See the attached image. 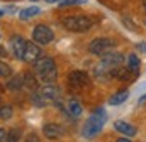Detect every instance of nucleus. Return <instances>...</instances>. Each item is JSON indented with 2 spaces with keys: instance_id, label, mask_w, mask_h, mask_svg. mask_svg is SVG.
<instances>
[{
  "instance_id": "f257e3e1",
  "label": "nucleus",
  "mask_w": 146,
  "mask_h": 142,
  "mask_svg": "<svg viewBox=\"0 0 146 142\" xmlns=\"http://www.w3.org/2000/svg\"><path fill=\"white\" fill-rule=\"evenodd\" d=\"M34 68H36V74L37 80L42 81V83H54L56 78H58V70H56V64L54 61L49 58V56H41L34 63Z\"/></svg>"
},
{
  "instance_id": "f03ea898",
  "label": "nucleus",
  "mask_w": 146,
  "mask_h": 142,
  "mask_svg": "<svg viewBox=\"0 0 146 142\" xmlns=\"http://www.w3.org/2000/svg\"><path fill=\"white\" fill-rule=\"evenodd\" d=\"M104 124H106V113H104V110H102V108H99V110H95V112H94V115H92L85 124H83V130H82L83 137H87V139L95 137V135L102 130Z\"/></svg>"
},
{
  "instance_id": "7ed1b4c3",
  "label": "nucleus",
  "mask_w": 146,
  "mask_h": 142,
  "mask_svg": "<svg viewBox=\"0 0 146 142\" xmlns=\"http://www.w3.org/2000/svg\"><path fill=\"white\" fill-rule=\"evenodd\" d=\"M63 26L65 29L72 31V32H85L92 27V20L85 15H70V17H63Z\"/></svg>"
},
{
  "instance_id": "20e7f679",
  "label": "nucleus",
  "mask_w": 146,
  "mask_h": 142,
  "mask_svg": "<svg viewBox=\"0 0 146 142\" xmlns=\"http://www.w3.org/2000/svg\"><path fill=\"white\" fill-rule=\"evenodd\" d=\"M112 47H114V41L109 37H97L88 44V51L97 56H102V54L112 51Z\"/></svg>"
},
{
  "instance_id": "39448f33",
  "label": "nucleus",
  "mask_w": 146,
  "mask_h": 142,
  "mask_svg": "<svg viewBox=\"0 0 146 142\" xmlns=\"http://www.w3.org/2000/svg\"><path fill=\"white\" fill-rule=\"evenodd\" d=\"M53 31L48 27V26H44V24H39L34 27V31H33V39H34V42L39 44V46H46V44H49L51 41H53Z\"/></svg>"
},
{
  "instance_id": "423d86ee",
  "label": "nucleus",
  "mask_w": 146,
  "mask_h": 142,
  "mask_svg": "<svg viewBox=\"0 0 146 142\" xmlns=\"http://www.w3.org/2000/svg\"><path fill=\"white\" fill-rule=\"evenodd\" d=\"M68 83H70V86L73 88H83V86H88L90 85V78H88V74L85 73V71H72L70 74H68Z\"/></svg>"
},
{
  "instance_id": "0eeeda50",
  "label": "nucleus",
  "mask_w": 146,
  "mask_h": 142,
  "mask_svg": "<svg viewBox=\"0 0 146 142\" xmlns=\"http://www.w3.org/2000/svg\"><path fill=\"white\" fill-rule=\"evenodd\" d=\"M26 44H27V41H26L24 37H21V36H12V37H10L9 46H10L12 54H14L17 59H22L24 51H26Z\"/></svg>"
},
{
  "instance_id": "6e6552de",
  "label": "nucleus",
  "mask_w": 146,
  "mask_h": 142,
  "mask_svg": "<svg viewBox=\"0 0 146 142\" xmlns=\"http://www.w3.org/2000/svg\"><path fill=\"white\" fill-rule=\"evenodd\" d=\"M41 56H42V54H41L39 46H36L34 42H27V44H26V51H24L22 61H26V63H36Z\"/></svg>"
},
{
  "instance_id": "1a4fd4ad",
  "label": "nucleus",
  "mask_w": 146,
  "mask_h": 142,
  "mask_svg": "<svg viewBox=\"0 0 146 142\" xmlns=\"http://www.w3.org/2000/svg\"><path fill=\"white\" fill-rule=\"evenodd\" d=\"M42 134H44L46 139H51V141L53 139H60L63 135V127L60 124H46L42 127Z\"/></svg>"
},
{
  "instance_id": "9d476101",
  "label": "nucleus",
  "mask_w": 146,
  "mask_h": 142,
  "mask_svg": "<svg viewBox=\"0 0 146 142\" xmlns=\"http://www.w3.org/2000/svg\"><path fill=\"white\" fill-rule=\"evenodd\" d=\"M37 93L42 95V97H46V98H49V100H58V97H60V88H58L54 83H46L44 86H41V88L37 90Z\"/></svg>"
},
{
  "instance_id": "9b49d317",
  "label": "nucleus",
  "mask_w": 146,
  "mask_h": 142,
  "mask_svg": "<svg viewBox=\"0 0 146 142\" xmlns=\"http://www.w3.org/2000/svg\"><path fill=\"white\" fill-rule=\"evenodd\" d=\"M114 129H115L117 132H121L122 135H126V137L136 135V127L131 125L129 122H124V120H115V122H114Z\"/></svg>"
},
{
  "instance_id": "f8f14e48",
  "label": "nucleus",
  "mask_w": 146,
  "mask_h": 142,
  "mask_svg": "<svg viewBox=\"0 0 146 142\" xmlns=\"http://www.w3.org/2000/svg\"><path fill=\"white\" fill-rule=\"evenodd\" d=\"M21 88H24V76H22V74L12 76V78L7 81V90H10V91H19Z\"/></svg>"
},
{
  "instance_id": "ddd939ff",
  "label": "nucleus",
  "mask_w": 146,
  "mask_h": 142,
  "mask_svg": "<svg viewBox=\"0 0 146 142\" xmlns=\"http://www.w3.org/2000/svg\"><path fill=\"white\" fill-rule=\"evenodd\" d=\"M22 76H24V86H26V88H29V90H37V86H39V83H37V74L27 71V73H24Z\"/></svg>"
},
{
  "instance_id": "4468645a",
  "label": "nucleus",
  "mask_w": 146,
  "mask_h": 142,
  "mask_svg": "<svg viewBox=\"0 0 146 142\" xmlns=\"http://www.w3.org/2000/svg\"><path fill=\"white\" fill-rule=\"evenodd\" d=\"M127 97H129V91L127 90H122V91H117L115 95H112L109 98V103L110 105H121V103H124L126 100H127Z\"/></svg>"
},
{
  "instance_id": "2eb2a0df",
  "label": "nucleus",
  "mask_w": 146,
  "mask_h": 142,
  "mask_svg": "<svg viewBox=\"0 0 146 142\" xmlns=\"http://www.w3.org/2000/svg\"><path fill=\"white\" fill-rule=\"evenodd\" d=\"M139 66H141V61H139V58H138L136 54H129V56H127V68L133 71L134 74H138Z\"/></svg>"
},
{
  "instance_id": "dca6fc26",
  "label": "nucleus",
  "mask_w": 146,
  "mask_h": 142,
  "mask_svg": "<svg viewBox=\"0 0 146 142\" xmlns=\"http://www.w3.org/2000/svg\"><path fill=\"white\" fill-rule=\"evenodd\" d=\"M39 12H41V10H39L37 7H27V9H24V10L21 12V19H22V20H27V19L37 15Z\"/></svg>"
},
{
  "instance_id": "f3484780",
  "label": "nucleus",
  "mask_w": 146,
  "mask_h": 142,
  "mask_svg": "<svg viewBox=\"0 0 146 142\" xmlns=\"http://www.w3.org/2000/svg\"><path fill=\"white\" fill-rule=\"evenodd\" d=\"M68 112L72 113L73 117H80L83 113V108H82V105L78 102H70L68 103Z\"/></svg>"
},
{
  "instance_id": "a211bd4d",
  "label": "nucleus",
  "mask_w": 146,
  "mask_h": 142,
  "mask_svg": "<svg viewBox=\"0 0 146 142\" xmlns=\"http://www.w3.org/2000/svg\"><path fill=\"white\" fill-rule=\"evenodd\" d=\"M12 113H14V108H12L10 105L0 106V118H2V120H9V118H12Z\"/></svg>"
},
{
  "instance_id": "6ab92c4d",
  "label": "nucleus",
  "mask_w": 146,
  "mask_h": 142,
  "mask_svg": "<svg viewBox=\"0 0 146 142\" xmlns=\"http://www.w3.org/2000/svg\"><path fill=\"white\" fill-rule=\"evenodd\" d=\"M33 100H34V105L37 106H46L51 103V100L49 98H46V97H42V95H39V93H34V97H33Z\"/></svg>"
},
{
  "instance_id": "aec40b11",
  "label": "nucleus",
  "mask_w": 146,
  "mask_h": 142,
  "mask_svg": "<svg viewBox=\"0 0 146 142\" xmlns=\"http://www.w3.org/2000/svg\"><path fill=\"white\" fill-rule=\"evenodd\" d=\"M19 141H21V130H19V129H12V130H9L5 142H19Z\"/></svg>"
},
{
  "instance_id": "412c9836",
  "label": "nucleus",
  "mask_w": 146,
  "mask_h": 142,
  "mask_svg": "<svg viewBox=\"0 0 146 142\" xmlns=\"http://www.w3.org/2000/svg\"><path fill=\"white\" fill-rule=\"evenodd\" d=\"M10 74H12V68L7 63L0 61V78H9Z\"/></svg>"
},
{
  "instance_id": "4be33fe9",
  "label": "nucleus",
  "mask_w": 146,
  "mask_h": 142,
  "mask_svg": "<svg viewBox=\"0 0 146 142\" xmlns=\"http://www.w3.org/2000/svg\"><path fill=\"white\" fill-rule=\"evenodd\" d=\"M87 0H61L60 7H70V5H76V3H83Z\"/></svg>"
},
{
  "instance_id": "5701e85b",
  "label": "nucleus",
  "mask_w": 146,
  "mask_h": 142,
  "mask_svg": "<svg viewBox=\"0 0 146 142\" xmlns=\"http://www.w3.org/2000/svg\"><path fill=\"white\" fill-rule=\"evenodd\" d=\"M26 142H39V141H37V135H36V134H31V135H27Z\"/></svg>"
},
{
  "instance_id": "b1692460",
  "label": "nucleus",
  "mask_w": 146,
  "mask_h": 142,
  "mask_svg": "<svg viewBox=\"0 0 146 142\" xmlns=\"http://www.w3.org/2000/svg\"><path fill=\"white\" fill-rule=\"evenodd\" d=\"M5 139H7V132L0 127V142H5Z\"/></svg>"
},
{
  "instance_id": "393cba45",
  "label": "nucleus",
  "mask_w": 146,
  "mask_h": 142,
  "mask_svg": "<svg viewBox=\"0 0 146 142\" xmlns=\"http://www.w3.org/2000/svg\"><path fill=\"white\" fill-rule=\"evenodd\" d=\"M117 142H131V141H129V139H127V137L124 135V137H121V139H117Z\"/></svg>"
},
{
  "instance_id": "a878e982",
  "label": "nucleus",
  "mask_w": 146,
  "mask_h": 142,
  "mask_svg": "<svg viewBox=\"0 0 146 142\" xmlns=\"http://www.w3.org/2000/svg\"><path fill=\"white\" fill-rule=\"evenodd\" d=\"M139 49H141V51H145V53H146V42H143V44H139Z\"/></svg>"
},
{
  "instance_id": "bb28decb",
  "label": "nucleus",
  "mask_w": 146,
  "mask_h": 142,
  "mask_svg": "<svg viewBox=\"0 0 146 142\" xmlns=\"http://www.w3.org/2000/svg\"><path fill=\"white\" fill-rule=\"evenodd\" d=\"M46 2H49V3H56V2H61V0H46Z\"/></svg>"
},
{
  "instance_id": "cd10ccee",
  "label": "nucleus",
  "mask_w": 146,
  "mask_h": 142,
  "mask_svg": "<svg viewBox=\"0 0 146 142\" xmlns=\"http://www.w3.org/2000/svg\"><path fill=\"white\" fill-rule=\"evenodd\" d=\"M145 100H146V95H145V97H143V98H141V102H145Z\"/></svg>"
},
{
  "instance_id": "c85d7f7f",
  "label": "nucleus",
  "mask_w": 146,
  "mask_h": 142,
  "mask_svg": "<svg viewBox=\"0 0 146 142\" xmlns=\"http://www.w3.org/2000/svg\"><path fill=\"white\" fill-rule=\"evenodd\" d=\"M2 15H3V12H2V10H0V17H2Z\"/></svg>"
},
{
  "instance_id": "c756f323",
  "label": "nucleus",
  "mask_w": 146,
  "mask_h": 142,
  "mask_svg": "<svg viewBox=\"0 0 146 142\" xmlns=\"http://www.w3.org/2000/svg\"><path fill=\"white\" fill-rule=\"evenodd\" d=\"M145 9H146V0H145Z\"/></svg>"
}]
</instances>
